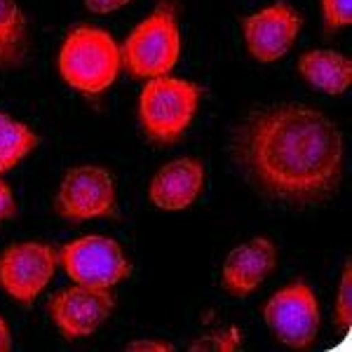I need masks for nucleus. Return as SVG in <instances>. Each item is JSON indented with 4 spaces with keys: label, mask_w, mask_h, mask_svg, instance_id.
<instances>
[{
    "label": "nucleus",
    "mask_w": 352,
    "mask_h": 352,
    "mask_svg": "<svg viewBox=\"0 0 352 352\" xmlns=\"http://www.w3.org/2000/svg\"><path fill=\"white\" fill-rule=\"evenodd\" d=\"M12 350V336H10V329L5 324L3 315H0V352Z\"/></svg>",
    "instance_id": "nucleus-22"
},
{
    "label": "nucleus",
    "mask_w": 352,
    "mask_h": 352,
    "mask_svg": "<svg viewBox=\"0 0 352 352\" xmlns=\"http://www.w3.org/2000/svg\"><path fill=\"white\" fill-rule=\"evenodd\" d=\"M59 265V249L45 242L10 244L0 256V287L16 303L31 305L52 282Z\"/></svg>",
    "instance_id": "nucleus-8"
},
{
    "label": "nucleus",
    "mask_w": 352,
    "mask_h": 352,
    "mask_svg": "<svg viewBox=\"0 0 352 352\" xmlns=\"http://www.w3.org/2000/svg\"><path fill=\"white\" fill-rule=\"evenodd\" d=\"M28 52L26 19L16 0H0V71L24 64Z\"/></svg>",
    "instance_id": "nucleus-14"
},
{
    "label": "nucleus",
    "mask_w": 352,
    "mask_h": 352,
    "mask_svg": "<svg viewBox=\"0 0 352 352\" xmlns=\"http://www.w3.org/2000/svg\"><path fill=\"white\" fill-rule=\"evenodd\" d=\"M59 265L73 285L89 289H113L132 277V263L120 244L104 235H87L59 249Z\"/></svg>",
    "instance_id": "nucleus-5"
},
{
    "label": "nucleus",
    "mask_w": 352,
    "mask_h": 352,
    "mask_svg": "<svg viewBox=\"0 0 352 352\" xmlns=\"http://www.w3.org/2000/svg\"><path fill=\"white\" fill-rule=\"evenodd\" d=\"M263 317L272 336L287 348H310L320 336V300L315 292L300 280L272 294L263 308Z\"/></svg>",
    "instance_id": "nucleus-6"
},
{
    "label": "nucleus",
    "mask_w": 352,
    "mask_h": 352,
    "mask_svg": "<svg viewBox=\"0 0 352 352\" xmlns=\"http://www.w3.org/2000/svg\"><path fill=\"white\" fill-rule=\"evenodd\" d=\"M124 350H129V352H174L176 348L172 343H160V340L144 338V340H132Z\"/></svg>",
    "instance_id": "nucleus-20"
},
{
    "label": "nucleus",
    "mask_w": 352,
    "mask_h": 352,
    "mask_svg": "<svg viewBox=\"0 0 352 352\" xmlns=\"http://www.w3.org/2000/svg\"><path fill=\"white\" fill-rule=\"evenodd\" d=\"M118 212L116 179L106 167L80 164L68 169L56 192V214L66 221L113 219Z\"/></svg>",
    "instance_id": "nucleus-7"
},
{
    "label": "nucleus",
    "mask_w": 352,
    "mask_h": 352,
    "mask_svg": "<svg viewBox=\"0 0 352 352\" xmlns=\"http://www.w3.org/2000/svg\"><path fill=\"white\" fill-rule=\"evenodd\" d=\"M298 73L315 89L331 96L343 94L352 82L350 59L336 50H310L300 54Z\"/></svg>",
    "instance_id": "nucleus-13"
},
{
    "label": "nucleus",
    "mask_w": 352,
    "mask_h": 352,
    "mask_svg": "<svg viewBox=\"0 0 352 352\" xmlns=\"http://www.w3.org/2000/svg\"><path fill=\"white\" fill-rule=\"evenodd\" d=\"M300 24H303L300 14L287 3H275L244 16L242 28L249 52L261 64L282 59L296 43Z\"/></svg>",
    "instance_id": "nucleus-10"
},
{
    "label": "nucleus",
    "mask_w": 352,
    "mask_h": 352,
    "mask_svg": "<svg viewBox=\"0 0 352 352\" xmlns=\"http://www.w3.org/2000/svg\"><path fill=\"white\" fill-rule=\"evenodd\" d=\"M122 54L111 33L78 26L66 36L59 52V73L66 85L82 94H101L116 82Z\"/></svg>",
    "instance_id": "nucleus-2"
},
{
    "label": "nucleus",
    "mask_w": 352,
    "mask_h": 352,
    "mask_svg": "<svg viewBox=\"0 0 352 352\" xmlns=\"http://www.w3.org/2000/svg\"><path fill=\"white\" fill-rule=\"evenodd\" d=\"M116 308L111 289H89L73 285L50 298L47 310L56 331L66 340H82L104 327Z\"/></svg>",
    "instance_id": "nucleus-9"
},
{
    "label": "nucleus",
    "mask_w": 352,
    "mask_h": 352,
    "mask_svg": "<svg viewBox=\"0 0 352 352\" xmlns=\"http://www.w3.org/2000/svg\"><path fill=\"white\" fill-rule=\"evenodd\" d=\"M333 320L336 327L350 329L352 327V265L350 258L343 265V277H340V285L336 292V305H333Z\"/></svg>",
    "instance_id": "nucleus-16"
},
{
    "label": "nucleus",
    "mask_w": 352,
    "mask_h": 352,
    "mask_svg": "<svg viewBox=\"0 0 352 352\" xmlns=\"http://www.w3.org/2000/svg\"><path fill=\"white\" fill-rule=\"evenodd\" d=\"M277 249L268 237H252L240 247H235L226 256L221 280L223 289L232 296H249L256 292L261 282L275 270Z\"/></svg>",
    "instance_id": "nucleus-11"
},
{
    "label": "nucleus",
    "mask_w": 352,
    "mask_h": 352,
    "mask_svg": "<svg viewBox=\"0 0 352 352\" xmlns=\"http://www.w3.org/2000/svg\"><path fill=\"white\" fill-rule=\"evenodd\" d=\"M322 12L327 33H333L352 24V0H322Z\"/></svg>",
    "instance_id": "nucleus-18"
},
{
    "label": "nucleus",
    "mask_w": 352,
    "mask_h": 352,
    "mask_svg": "<svg viewBox=\"0 0 352 352\" xmlns=\"http://www.w3.org/2000/svg\"><path fill=\"white\" fill-rule=\"evenodd\" d=\"M235 157L249 184L268 200L322 204L343 176V134L324 113L303 104L261 109L242 122Z\"/></svg>",
    "instance_id": "nucleus-1"
},
{
    "label": "nucleus",
    "mask_w": 352,
    "mask_h": 352,
    "mask_svg": "<svg viewBox=\"0 0 352 352\" xmlns=\"http://www.w3.org/2000/svg\"><path fill=\"white\" fill-rule=\"evenodd\" d=\"M122 64L139 80L167 76L181 54V33L176 24V10L169 0L157 5L127 36L122 50Z\"/></svg>",
    "instance_id": "nucleus-3"
},
{
    "label": "nucleus",
    "mask_w": 352,
    "mask_h": 352,
    "mask_svg": "<svg viewBox=\"0 0 352 352\" xmlns=\"http://www.w3.org/2000/svg\"><path fill=\"white\" fill-rule=\"evenodd\" d=\"M240 331L235 327L230 329H221V331L207 333V336H200L195 343L190 345L192 352H235L240 350Z\"/></svg>",
    "instance_id": "nucleus-17"
},
{
    "label": "nucleus",
    "mask_w": 352,
    "mask_h": 352,
    "mask_svg": "<svg viewBox=\"0 0 352 352\" xmlns=\"http://www.w3.org/2000/svg\"><path fill=\"white\" fill-rule=\"evenodd\" d=\"M200 101V87L190 80L160 76L146 82L139 99V120L148 139L174 144L186 134Z\"/></svg>",
    "instance_id": "nucleus-4"
},
{
    "label": "nucleus",
    "mask_w": 352,
    "mask_h": 352,
    "mask_svg": "<svg viewBox=\"0 0 352 352\" xmlns=\"http://www.w3.org/2000/svg\"><path fill=\"white\" fill-rule=\"evenodd\" d=\"M14 212H16V202L12 195V188L0 179V221L14 217Z\"/></svg>",
    "instance_id": "nucleus-19"
},
{
    "label": "nucleus",
    "mask_w": 352,
    "mask_h": 352,
    "mask_svg": "<svg viewBox=\"0 0 352 352\" xmlns=\"http://www.w3.org/2000/svg\"><path fill=\"white\" fill-rule=\"evenodd\" d=\"M38 144L41 136L31 127L0 111V174L16 167L28 153L38 148Z\"/></svg>",
    "instance_id": "nucleus-15"
},
{
    "label": "nucleus",
    "mask_w": 352,
    "mask_h": 352,
    "mask_svg": "<svg viewBox=\"0 0 352 352\" xmlns=\"http://www.w3.org/2000/svg\"><path fill=\"white\" fill-rule=\"evenodd\" d=\"M132 0H85V8L94 14H109V12H116V10L124 8L129 5Z\"/></svg>",
    "instance_id": "nucleus-21"
},
{
    "label": "nucleus",
    "mask_w": 352,
    "mask_h": 352,
    "mask_svg": "<svg viewBox=\"0 0 352 352\" xmlns=\"http://www.w3.org/2000/svg\"><path fill=\"white\" fill-rule=\"evenodd\" d=\"M204 186V167L195 157H179L162 164L151 181V202L162 212L188 209Z\"/></svg>",
    "instance_id": "nucleus-12"
}]
</instances>
